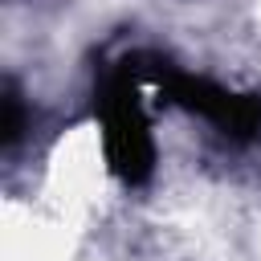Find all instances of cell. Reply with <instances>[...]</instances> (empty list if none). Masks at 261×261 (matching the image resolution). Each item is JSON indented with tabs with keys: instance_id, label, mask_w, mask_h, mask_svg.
I'll return each mask as SVG.
<instances>
[{
	"instance_id": "obj_3",
	"label": "cell",
	"mask_w": 261,
	"mask_h": 261,
	"mask_svg": "<svg viewBox=\"0 0 261 261\" xmlns=\"http://www.w3.org/2000/svg\"><path fill=\"white\" fill-rule=\"evenodd\" d=\"M24 135V98L12 82H4V147H16Z\"/></svg>"
},
{
	"instance_id": "obj_2",
	"label": "cell",
	"mask_w": 261,
	"mask_h": 261,
	"mask_svg": "<svg viewBox=\"0 0 261 261\" xmlns=\"http://www.w3.org/2000/svg\"><path fill=\"white\" fill-rule=\"evenodd\" d=\"M143 69L167 106L184 110L188 118H200L224 143L249 147L261 139V94L257 90H237V86H224L208 73L175 69L167 61H147Z\"/></svg>"
},
{
	"instance_id": "obj_1",
	"label": "cell",
	"mask_w": 261,
	"mask_h": 261,
	"mask_svg": "<svg viewBox=\"0 0 261 261\" xmlns=\"http://www.w3.org/2000/svg\"><path fill=\"white\" fill-rule=\"evenodd\" d=\"M94 126L106 171L126 188H143L155 175V159H159L143 57H122L102 69L94 90Z\"/></svg>"
}]
</instances>
